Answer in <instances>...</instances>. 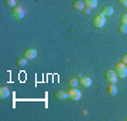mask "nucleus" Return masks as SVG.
Wrapping results in <instances>:
<instances>
[{
	"mask_svg": "<svg viewBox=\"0 0 127 121\" xmlns=\"http://www.w3.org/2000/svg\"><path fill=\"white\" fill-rule=\"evenodd\" d=\"M54 96H55V99L59 100V101H64V100L68 99V93H66V92H64V90H57Z\"/></svg>",
	"mask_w": 127,
	"mask_h": 121,
	"instance_id": "nucleus-7",
	"label": "nucleus"
},
{
	"mask_svg": "<svg viewBox=\"0 0 127 121\" xmlns=\"http://www.w3.org/2000/svg\"><path fill=\"white\" fill-rule=\"evenodd\" d=\"M122 63H124V65H127V54H124L122 56Z\"/></svg>",
	"mask_w": 127,
	"mask_h": 121,
	"instance_id": "nucleus-20",
	"label": "nucleus"
},
{
	"mask_svg": "<svg viewBox=\"0 0 127 121\" xmlns=\"http://www.w3.org/2000/svg\"><path fill=\"white\" fill-rule=\"evenodd\" d=\"M114 72H116V75H117V79H126L127 77V65L124 63H116V66H114Z\"/></svg>",
	"mask_w": 127,
	"mask_h": 121,
	"instance_id": "nucleus-1",
	"label": "nucleus"
},
{
	"mask_svg": "<svg viewBox=\"0 0 127 121\" xmlns=\"http://www.w3.org/2000/svg\"><path fill=\"white\" fill-rule=\"evenodd\" d=\"M83 14H91V9H88V7H85V9H83Z\"/></svg>",
	"mask_w": 127,
	"mask_h": 121,
	"instance_id": "nucleus-21",
	"label": "nucleus"
},
{
	"mask_svg": "<svg viewBox=\"0 0 127 121\" xmlns=\"http://www.w3.org/2000/svg\"><path fill=\"white\" fill-rule=\"evenodd\" d=\"M117 3H120L123 7H126L127 9V0H117Z\"/></svg>",
	"mask_w": 127,
	"mask_h": 121,
	"instance_id": "nucleus-19",
	"label": "nucleus"
},
{
	"mask_svg": "<svg viewBox=\"0 0 127 121\" xmlns=\"http://www.w3.org/2000/svg\"><path fill=\"white\" fill-rule=\"evenodd\" d=\"M117 31L120 32V34H127V25H124V24H122V25H119Z\"/></svg>",
	"mask_w": 127,
	"mask_h": 121,
	"instance_id": "nucleus-17",
	"label": "nucleus"
},
{
	"mask_svg": "<svg viewBox=\"0 0 127 121\" xmlns=\"http://www.w3.org/2000/svg\"><path fill=\"white\" fill-rule=\"evenodd\" d=\"M17 65L20 68H24L26 65H27V58H24V56H21V58L17 59Z\"/></svg>",
	"mask_w": 127,
	"mask_h": 121,
	"instance_id": "nucleus-15",
	"label": "nucleus"
},
{
	"mask_svg": "<svg viewBox=\"0 0 127 121\" xmlns=\"http://www.w3.org/2000/svg\"><path fill=\"white\" fill-rule=\"evenodd\" d=\"M107 94L109 96H116L117 94V87H116V85H109V87H107Z\"/></svg>",
	"mask_w": 127,
	"mask_h": 121,
	"instance_id": "nucleus-13",
	"label": "nucleus"
},
{
	"mask_svg": "<svg viewBox=\"0 0 127 121\" xmlns=\"http://www.w3.org/2000/svg\"><path fill=\"white\" fill-rule=\"evenodd\" d=\"M11 16H13L14 18H18V20H20V18H23L24 16H26V10H24L21 6H16V7L13 9Z\"/></svg>",
	"mask_w": 127,
	"mask_h": 121,
	"instance_id": "nucleus-5",
	"label": "nucleus"
},
{
	"mask_svg": "<svg viewBox=\"0 0 127 121\" xmlns=\"http://www.w3.org/2000/svg\"><path fill=\"white\" fill-rule=\"evenodd\" d=\"M4 6H7V7H11V9H14V7L17 6V1H16V0H4Z\"/></svg>",
	"mask_w": 127,
	"mask_h": 121,
	"instance_id": "nucleus-16",
	"label": "nucleus"
},
{
	"mask_svg": "<svg viewBox=\"0 0 127 121\" xmlns=\"http://www.w3.org/2000/svg\"><path fill=\"white\" fill-rule=\"evenodd\" d=\"M83 3H85V7L92 10L97 6V0H83Z\"/></svg>",
	"mask_w": 127,
	"mask_h": 121,
	"instance_id": "nucleus-11",
	"label": "nucleus"
},
{
	"mask_svg": "<svg viewBox=\"0 0 127 121\" xmlns=\"http://www.w3.org/2000/svg\"><path fill=\"white\" fill-rule=\"evenodd\" d=\"M72 7H73V10H76V11H83L85 3H83L82 0H75V1L72 3Z\"/></svg>",
	"mask_w": 127,
	"mask_h": 121,
	"instance_id": "nucleus-9",
	"label": "nucleus"
},
{
	"mask_svg": "<svg viewBox=\"0 0 127 121\" xmlns=\"http://www.w3.org/2000/svg\"><path fill=\"white\" fill-rule=\"evenodd\" d=\"M23 56L24 58H27V61H32V59L37 58V51L34 49V48H27V49L24 51Z\"/></svg>",
	"mask_w": 127,
	"mask_h": 121,
	"instance_id": "nucleus-6",
	"label": "nucleus"
},
{
	"mask_svg": "<svg viewBox=\"0 0 127 121\" xmlns=\"http://www.w3.org/2000/svg\"><path fill=\"white\" fill-rule=\"evenodd\" d=\"M104 79L109 82L110 85H116V80H117V75L114 71H106L104 72Z\"/></svg>",
	"mask_w": 127,
	"mask_h": 121,
	"instance_id": "nucleus-3",
	"label": "nucleus"
},
{
	"mask_svg": "<svg viewBox=\"0 0 127 121\" xmlns=\"http://www.w3.org/2000/svg\"><path fill=\"white\" fill-rule=\"evenodd\" d=\"M100 14H102V16H104V17L112 16V14H113V9H112L110 6H107V7H103V9L100 10Z\"/></svg>",
	"mask_w": 127,
	"mask_h": 121,
	"instance_id": "nucleus-12",
	"label": "nucleus"
},
{
	"mask_svg": "<svg viewBox=\"0 0 127 121\" xmlns=\"http://www.w3.org/2000/svg\"><path fill=\"white\" fill-rule=\"evenodd\" d=\"M68 87H76L78 85H79V80H78L76 77H71V79H68Z\"/></svg>",
	"mask_w": 127,
	"mask_h": 121,
	"instance_id": "nucleus-14",
	"label": "nucleus"
},
{
	"mask_svg": "<svg viewBox=\"0 0 127 121\" xmlns=\"http://www.w3.org/2000/svg\"><path fill=\"white\" fill-rule=\"evenodd\" d=\"M10 96V90L9 87H6V86H1L0 87V99L3 100V99H7Z\"/></svg>",
	"mask_w": 127,
	"mask_h": 121,
	"instance_id": "nucleus-10",
	"label": "nucleus"
},
{
	"mask_svg": "<svg viewBox=\"0 0 127 121\" xmlns=\"http://www.w3.org/2000/svg\"><path fill=\"white\" fill-rule=\"evenodd\" d=\"M68 97L72 101H79L82 97V94H81V90H78L76 87H69L68 90Z\"/></svg>",
	"mask_w": 127,
	"mask_h": 121,
	"instance_id": "nucleus-2",
	"label": "nucleus"
},
{
	"mask_svg": "<svg viewBox=\"0 0 127 121\" xmlns=\"http://www.w3.org/2000/svg\"><path fill=\"white\" fill-rule=\"evenodd\" d=\"M79 85H81L82 87H89V86L92 85L91 77H88V76H79Z\"/></svg>",
	"mask_w": 127,
	"mask_h": 121,
	"instance_id": "nucleus-8",
	"label": "nucleus"
},
{
	"mask_svg": "<svg viewBox=\"0 0 127 121\" xmlns=\"http://www.w3.org/2000/svg\"><path fill=\"white\" fill-rule=\"evenodd\" d=\"M104 24H106V17L102 16V14H97L95 18H93V25L96 28H102L104 27Z\"/></svg>",
	"mask_w": 127,
	"mask_h": 121,
	"instance_id": "nucleus-4",
	"label": "nucleus"
},
{
	"mask_svg": "<svg viewBox=\"0 0 127 121\" xmlns=\"http://www.w3.org/2000/svg\"><path fill=\"white\" fill-rule=\"evenodd\" d=\"M120 21H122V24L127 25V14H123L122 17H120Z\"/></svg>",
	"mask_w": 127,
	"mask_h": 121,
	"instance_id": "nucleus-18",
	"label": "nucleus"
}]
</instances>
